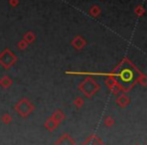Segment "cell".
I'll list each match as a JSON object with an SVG mask.
<instances>
[{"instance_id": "obj_1", "label": "cell", "mask_w": 147, "mask_h": 145, "mask_svg": "<svg viewBox=\"0 0 147 145\" xmlns=\"http://www.w3.org/2000/svg\"><path fill=\"white\" fill-rule=\"evenodd\" d=\"M121 75V80L124 82H131L133 80V75L134 73L132 71L131 69H125L120 73Z\"/></svg>"}]
</instances>
